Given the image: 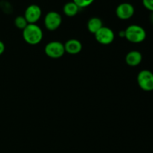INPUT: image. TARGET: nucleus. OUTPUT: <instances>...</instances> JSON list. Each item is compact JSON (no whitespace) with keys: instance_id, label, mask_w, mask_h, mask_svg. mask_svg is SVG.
Instances as JSON below:
<instances>
[{"instance_id":"7ed1b4c3","label":"nucleus","mask_w":153,"mask_h":153,"mask_svg":"<svg viewBox=\"0 0 153 153\" xmlns=\"http://www.w3.org/2000/svg\"><path fill=\"white\" fill-rule=\"evenodd\" d=\"M137 82L140 89L144 91H153V73L150 70H143L139 72Z\"/></svg>"},{"instance_id":"6e6552de","label":"nucleus","mask_w":153,"mask_h":153,"mask_svg":"<svg viewBox=\"0 0 153 153\" xmlns=\"http://www.w3.org/2000/svg\"><path fill=\"white\" fill-rule=\"evenodd\" d=\"M117 16L122 20H127L133 16L134 13V7L128 2L120 4L115 10Z\"/></svg>"},{"instance_id":"0eeeda50","label":"nucleus","mask_w":153,"mask_h":153,"mask_svg":"<svg viewBox=\"0 0 153 153\" xmlns=\"http://www.w3.org/2000/svg\"><path fill=\"white\" fill-rule=\"evenodd\" d=\"M42 16V10L37 4H30L26 7L24 13V17L28 24H35Z\"/></svg>"},{"instance_id":"4468645a","label":"nucleus","mask_w":153,"mask_h":153,"mask_svg":"<svg viewBox=\"0 0 153 153\" xmlns=\"http://www.w3.org/2000/svg\"><path fill=\"white\" fill-rule=\"evenodd\" d=\"M73 1L79 8H85L93 4L94 0H73Z\"/></svg>"},{"instance_id":"20e7f679","label":"nucleus","mask_w":153,"mask_h":153,"mask_svg":"<svg viewBox=\"0 0 153 153\" xmlns=\"http://www.w3.org/2000/svg\"><path fill=\"white\" fill-rule=\"evenodd\" d=\"M44 52L48 57L54 59L60 58L65 53L64 45L61 42L54 40L48 43L44 48Z\"/></svg>"},{"instance_id":"2eb2a0df","label":"nucleus","mask_w":153,"mask_h":153,"mask_svg":"<svg viewBox=\"0 0 153 153\" xmlns=\"http://www.w3.org/2000/svg\"><path fill=\"white\" fill-rule=\"evenodd\" d=\"M143 5L149 11H153V0H142Z\"/></svg>"},{"instance_id":"f8f14e48","label":"nucleus","mask_w":153,"mask_h":153,"mask_svg":"<svg viewBox=\"0 0 153 153\" xmlns=\"http://www.w3.org/2000/svg\"><path fill=\"white\" fill-rule=\"evenodd\" d=\"M79 7L72 1H68L66 3L63 7V11H64V14L69 17H73V16H76L79 11Z\"/></svg>"},{"instance_id":"f3484780","label":"nucleus","mask_w":153,"mask_h":153,"mask_svg":"<svg viewBox=\"0 0 153 153\" xmlns=\"http://www.w3.org/2000/svg\"><path fill=\"white\" fill-rule=\"evenodd\" d=\"M150 21L152 22V23L153 24V11L150 14Z\"/></svg>"},{"instance_id":"dca6fc26","label":"nucleus","mask_w":153,"mask_h":153,"mask_svg":"<svg viewBox=\"0 0 153 153\" xmlns=\"http://www.w3.org/2000/svg\"><path fill=\"white\" fill-rule=\"evenodd\" d=\"M4 50H5V46H4V43H3L1 40H0V55H1L3 53H4Z\"/></svg>"},{"instance_id":"ddd939ff","label":"nucleus","mask_w":153,"mask_h":153,"mask_svg":"<svg viewBox=\"0 0 153 153\" xmlns=\"http://www.w3.org/2000/svg\"><path fill=\"white\" fill-rule=\"evenodd\" d=\"M14 25L19 29L23 30L28 25V22H27L24 16H18L15 18Z\"/></svg>"},{"instance_id":"f03ea898","label":"nucleus","mask_w":153,"mask_h":153,"mask_svg":"<svg viewBox=\"0 0 153 153\" xmlns=\"http://www.w3.org/2000/svg\"><path fill=\"white\" fill-rule=\"evenodd\" d=\"M125 37L130 43H140L146 39V32L140 25H131L125 30Z\"/></svg>"},{"instance_id":"423d86ee","label":"nucleus","mask_w":153,"mask_h":153,"mask_svg":"<svg viewBox=\"0 0 153 153\" xmlns=\"http://www.w3.org/2000/svg\"><path fill=\"white\" fill-rule=\"evenodd\" d=\"M95 38L99 43L102 45L111 44L114 40V33L108 27L102 26L95 34Z\"/></svg>"},{"instance_id":"9d476101","label":"nucleus","mask_w":153,"mask_h":153,"mask_svg":"<svg viewBox=\"0 0 153 153\" xmlns=\"http://www.w3.org/2000/svg\"><path fill=\"white\" fill-rule=\"evenodd\" d=\"M143 56L139 51L133 50L128 52L126 56V62L130 67H137L141 63Z\"/></svg>"},{"instance_id":"9b49d317","label":"nucleus","mask_w":153,"mask_h":153,"mask_svg":"<svg viewBox=\"0 0 153 153\" xmlns=\"http://www.w3.org/2000/svg\"><path fill=\"white\" fill-rule=\"evenodd\" d=\"M103 26L102 21L99 17H92L88 20L87 27L88 31L92 34H95Z\"/></svg>"},{"instance_id":"f257e3e1","label":"nucleus","mask_w":153,"mask_h":153,"mask_svg":"<svg viewBox=\"0 0 153 153\" xmlns=\"http://www.w3.org/2000/svg\"><path fill=\"white\" fill-rule=\"evenodd\" d=\"M43 37V31L36 24H28L22 30V37L24 40L30 45H37L40 43Z\"/></svg>"},{"instance_id":"1a4fd4ad","label":"nucleus","mask_w":153,"mask_h":153,"mask_svg":"<svg viewBox=\"0 0 153 153\" xmlns=\"http://www.w3.org/2000/svg\"><path fill=\"white\" fill-rule=\"evenodd\" d=\"M64 45L65 52L70 55H77L82 49V43L77 39H70Z\"/></svg>"},{"instance_id":"39448f33","label":"nucleus","mask_w":153,"mask_h":153,"mask_svg":"<svg viewBox=\"0 0 153 153\" xmlns=\"http://www.w3.org/2000/svg\"><path fill=\"white\" fill-rule=\"evenodd\" d=\"M62 17L56 11H49L44 17V25L49 31H55L61 26Z\"/></svg>"}]
</instances>
